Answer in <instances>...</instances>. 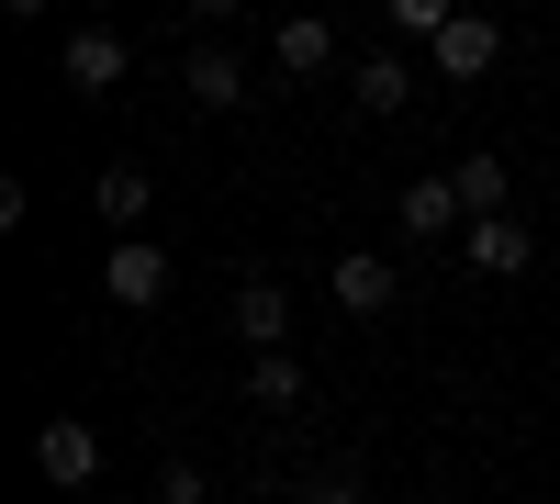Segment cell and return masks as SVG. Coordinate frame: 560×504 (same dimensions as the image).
<instances>
[{"mask_svg":"<svg viewBox=\"0 0 560 504\" xmlns=\"http://www.w3.org/2000/svg\"><path fill=\"white\" fill-rule=\"evenodd\" d=\"M448 179H459V213H471V224H493L504 202H516V168H504L493 146H471V157H459Z\"/></svg>","mask_w":560,"mask_h":504,"instance_id":"obj_13","label":"cell"},{"mask_svg":"<svg viewBox=\"0 0 560 504\" xmlns=\"http://www.w3.org/2000/svg\"><path fill=\"white\" fill-rule=\"evenodd\" d=\"M493 57H504V23H493V12H459V23L427 45V68H438V79H482Z\"/></svg>","mask_w":560,"mask_h":504,"instance_id":"obj_5","label":"cell"},{"mask_svg":"<svg viewBox=\"0 0 560 504\" xmlns=\"http://www.w3.org/2000/svg\"><path fill=\"white\" fill-rule=\"evenodd\" d=\"M448 23H459L448 0H393V12H382V34H393V45H438Z\"/></svg>","mask_w":560,"mask_h":504,"instance_id":"obj_15","label":"cell"},{"mask_svg":"<svg viewBox=\"0 0 560 504\" xmlns=\"http://www.w3.org/2000/svg\"><path fill=\"white\" fill-rule=\"evenodd\" d=\"M247 403L258 415H292L303 403V359H247Z\"/></svg>","mask_w":560,"mask_h":504,"instance_id":"obj_14","label":"cell"},{"mask_svg":"<svg viewBox=\"0 0 560 504\" xmlns=\"http://www.w3.org/2000/svg\"><path fill=\"white\" fill-rule=\"evenodd\" d=\"M236 337H247V359H280V337H292V292H280L269 269L236 281Z\"/></svg>","mask_w":560,"mask_h":504,"instance_id":"obj_4","label":"cell"},{"mask_svg":"<svg viewBox=\"0 0 560 504\" xmlns=\"http://www.w3.org/2000/svg\"><path fill=\"white\" fill-rule=\"evenodd\" d=\"M102 292H113L124 314H158V303H168V247H158V236H113Z\"/></svg>","mask_w":560,"mask_h":504,"instance_id":"obj_1","label":"cell"},{"mask_svg":"<svg viewBox=\"0 0 560 504\" xmlns=\"http://www.w3.org/2000/svg\"><path fill=\"white\" fill-rule=\"evenodd\" d=\"M90 202H102V224H113V236H147V213H158V179L135 168V157H113V168H102V191H90Z\"/></svg>","mask_w":560,"mask_h":504,"instance_id":"obj_9","label":"cell"},{"mask_svg":"<svg viewBox=\"0 0 560 504\" xmlns=\"http://www.w3.org/2000/svg\"><path fill=\"white\" fill-rule=\"evenodd\" d=\"M393 213H404V236H427V247L471 224V213H459V179H404V202H393Z\"/></svg>","mask_w":560,"mask_h":504,"instance_id":"obj_11","label":"cell"},{"mask_svg":"<svg viewBox=\"0 0 560 504\" xmlns=\"http://www.w3.org/2000/svg\"><path fill=\"white\" fill-rule=\"evenodd\" d=\"M179 90H191L202 113H236L247 102V57L236 45H191V57H179Z\"/></svg>","mask_w":560,"mask_h":504,"instance_id":"obj_6","label":"cell"},{"mask_svg":"<svg viewBox=\"0 0 560 504\" xmlns=\"http://www.w3.org/2000/svg\"><path fill=\"white\" fill-rule=\"evenodd\" d=\"M459 258H471V269H493V281H516V269L538 258V236H527L516 213H493V224H459Z\"/></svg>","mask_w":560,"mask_h":504,"instance_id":"obj_8","label":"cell"},{"mask_svg":"<svg viewBox=\"0 0 560 504\" xmlns=\"http://www.w3.org/2000/svg\"><path fill=\"white\" fill-rule=\"evenodd\" d=\"M124 68H135V45H124L113 23H68V90H79V102L124 90Z\"/></svg>","mask_w":560,"mask_h":504,"instance_id":"obj_2","label":"cell"},{"mask_svg":"<svg viewBox=\"0 0 560 504\" xmlns=\"http://www.w3.org/2000/svg\"><path fill=\"white\" fill-rule=\"evenodd\" d=\"M34 471L57 482V493H79V482H102V437H90L79 415H57V426H34Z\"/></svg>","mask_w":560,"mask_h":504,"instance_id":"obj_3","label":"cell"},{"mask_svg":"<svg viewBox=\"0 0 560 504\" xmlns=\"http://www.w3.org/2000/svg\"><path fill=\"white\" fill-rule=\"evenodd\" d=\"M292 504H359V493H348V482H303Z\"/></svg>","mask_w":560,"mask_h":504,"instance_id":"obj_17","label":"cell"},{"mask_svg":"<svg viewBox=\"0 0 560 504\" xmlns=\"http://www.w3.org/2000/svg\"><path fill=\"white\" fill-rule=\"evenodd\" d=\"M269 57L292 68V79H325V68H337V23H325V12H292V23L269 34Z\"/></svg>","mask_w":560,"mask_h":504,"instance_id":"obj_12","label":"cell"},{"mask_svg":"<svg viewBox=\"0 0 560 504\" xmlns=\"http://www.w3.org/2000/svg\"><path fill=\"white\" fill-rule=\"evenodd\" d=\"M213 482H202V460H158V504H202Z\"/></svg>","mask_w":560,"mask_h":504,"instance_id":"obj_16","label":"cell"},{"mask_svg":"<svg viewBox=\"0 0 560 504\" xmlns=\"http://www.w3.org/2000/svg\"><path fill=\"white\" fill-rule=\"evenodd\" d=\"M348 102L393 124V113L415 102V57H404V45H382V57H359V68H348Z\"/></svg>","mask_w":560,"mask_h":504,"instance_id":"obj_7","label":"cell"},{"mask_svg":"<svg viewBox=\"0 0 560 504\" xmlns=\"http://www.w3.org/2000/svg\"><path fill=\"white\" fill-rule=\"evenodd\" d=\"M393 292H404V281H393V258H370V247L337 258V314H359V326H370V314H393Z\"/></svg>","mask_w":560,"mask_h":504,"instance_id":"obj_10","label":"cell"}]
</instances>
